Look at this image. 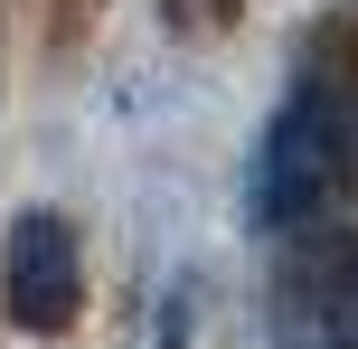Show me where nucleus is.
<instances>
[{
  "label": "nucleus",
  "instance_id": "obj_3",
  "mask_svg": "<svg viewBox=\"0 0 358 349\" xmlns=\"http://www.w3.org/2000/svg\"><path fill=\"white\" fill-rule=\"evenodd\" d=\"M76 312H85V245L57 208H29L10 227V321L57 340V331H76Z\"/></svg>",
  "mask_w": 358,
  "mask_h": 349
},
{
  "label": "nucleus",
  "instance_id": "obj_2",
  "mask_svg": "<svg viewBox=\"0 0 358 349\" xmlns=\"http://www.w3.org/2000/svg\"><path fill=\"white\" fill-rule=\"evenodd\" d=\"M273 349H358V236L302 227L273 283Z\"/></svg>",
  "mask_w": 358,
  "mask_h": 349
},
{
  "label": "nucleus",
  "instance_id": "obj_1",
  "mask_svg": "<svg viewBox=\"0 0 358 349\" xmlns=\"http://www.w3.org/2000/svg\"><path fill=\"white\" fill-rule=\"evenodd\" d=\"M349 189H358V76L311 57V66L292 76L283 113L264 123V142H255L245 208H255L264 236H302V227H321L330 199H349Z\"/></svg>",
  "mask_w": 358,
  "mask_h": 349
}]
</instances>
